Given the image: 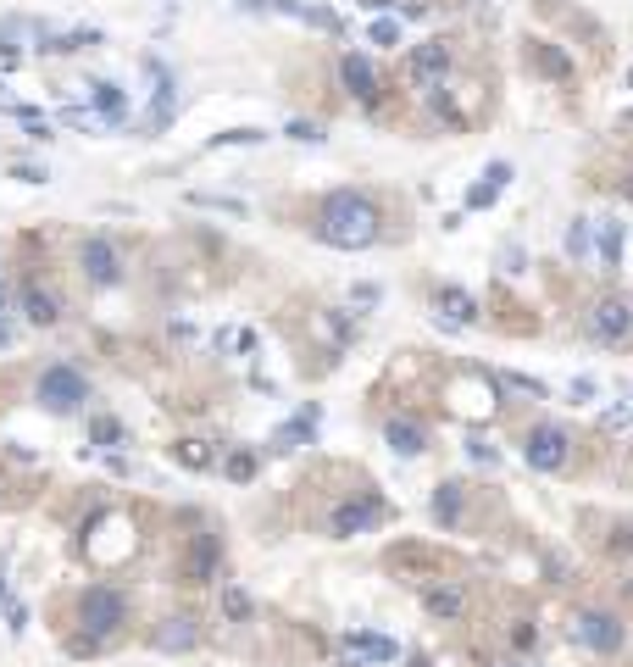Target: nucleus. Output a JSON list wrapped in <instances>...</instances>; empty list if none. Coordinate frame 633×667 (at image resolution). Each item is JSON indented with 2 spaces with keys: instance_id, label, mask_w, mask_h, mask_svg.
<instances>
[{
  "instance_id": "f257e3e1",
  "label": "nucleus",
  "mask_w": 633,
  "mask_h": 667,
  "mask_svg": "<svg viewBox=\"0 0 633 667\" xmlns=\"http://www.w3.org/2000/svg\"><path fill=\"white\" fill-rule=\"evenodd\" d=\"M316 234H323L333 250H367L384 234V212L367 190H333L316 212Z\"/></svg>"
},
{
  "instance_id": "f03ea898",
  "label": "nucleus",
  "mask_w": 633,
  "mask_h": 667,
  "mask_svg": "<svg viewBox=\"0 0 633 667\" xmlns=\"http://www.w3.org/2000/svg\"><path fill=\"white\" fill-rule=\"evenodd\" d=\"M122 623H129V595L112 590V584H90V590L78 595V640L73 651H100V645H112L122 634Z\"/></svg>"
},
{
  "instance_id": "7ed1b4c3",
  "label": "nucleus",
  "mask_w": 633,
  "mask_h": 667,
  "mask_svg": "<svg viewBox=\"0 0 633 667\" xmlns=\"http://www.w3.org/2000/svg\"><path fill=\"white\" fill-rule=\"evenodd\" d=\"M34 395H39V406H45V412H56V417H67V412H78L83 401H90V379H83L78 367H67V362H56V367H45V373H39V384H34Z\"/></svg>"
},
{
  "instance_id": "20e7f679",
  "label": "nucleus",
  "mask_w": 633,
  "mask_h": 667,
  "mask_svg": "<svg viewBox=\"0 0 633 667\" xmlns=\"http://www.w3.org/2000/svg\"><path fill=\"white\" fill-rule=\"evenodd\" d=\"M583 328H589V340L595 345H628L633 340V301L628 295H600L595 306L583 311Z\"/></svg>"
},
{
  "instance_id": "39448f33",
  "label": "nucleus",
  "mask_w": 633,
  "mask_h": 667,
  "mask_svg": "<svg viewBox=\"0 0 633 667\" xmlns=\"http://www.w3.org/2000/svg\"><path fill=\"white\" fill-rule=\"evenodd\" d=\"M522 462L534 467V473H561L567 462H573V434L556 428V423L528 428V440H522Z\"/></svg>"
},
{
  "instance_id": "423d86ee",
  "label": "nucleus",
  "mask_w": 633,
  "mask_h": 667,
  "mask_svg": "<svg viewBox=\"0 0 633 667\" xmlns=\"http://www.w3.org/2000/svg\"><path fill=\"white\" fill-rule=\"evenodd\" d=\"M573 634H578L583 651H595V656H617V651H622V640H628L622 617H617V612H606V607H583V612L573 617Z\"/></svg>"
},
{
  "instance_id": "0eeeda50",
  "label": "nucleus",
  "mask_w": 633,
  "mask_h": 667,
  "mask_svg": "<svg viewBox=\"0 0 633 667\" xmlns=\"http://www.w3.org/2000/svg\"><path fill=\"white\" fill-rule=\"evenodd\" d=\"M78 267H83V279H90L95 289H112L122 284V256H117V245L106 239V234H90L78 250Z\"/></svg>"
},
{
  "instance_id": "6e6552de",
  "label": "nucleus",
  "mask_w": 633,
  "mask_h": 667,
  "mask_svg": "<svg viewBox=\"0 0 633 667\" xmlns=\"http://www.w3.org/2000/svg\"><path fill=\"white\" fill-rule=\"evenodd\" d=\"M450 61H456L450 39H422V45L411 51V78H417V90L428 95V90H439V83H450Z\"/></svg>"
},
{
  "instance_id": "1a4fd4ad",
  "label": "nucleus",
  "mask_w": 633,
  "mask_h": 667,
  "mask_svg": "<svg viewBox=\"0 0 633 667\" xmlns=\"http://www.w3.org/2000/svg\"><path fill=\"white\" fill-rule=\"evenodd\" d=\"M378 523H384V500H378V495H356V500H345V506L328 517L333 539H356V534H372Z\"/></svg>"
},
{
  "instance_id": "9d476101",
  "label": "nucleus",
  "mask_w": 633,
  "mask_h": 667,
  "mask_svg": "<svg viewBox=\"0 0 633 667\" xmlns=\"http://www.w3.org/2000/svg\"><path fill=\"white\" fill-rule=\"evenodd\" d=\"M434 318H439V328H473L478 323V301L467 295V289H456V284H439L434 289Z\"/></svg>"
},
{
  "instance_id": "9b49d317",
  "label": "nucleus",
  "mask_w": 633,
  "mask_h": 667,
  "mask_svg": "<svg viewBox=\"0 0 633 667\" xmlns=\"http://www.w3.org/2000/svg\"><path fill=\"white\" fill-rule=\"evenodd\" d=\"M422 607H428L439 623H456L461 612H467V584H461V578H434V584H422Z\"/></svg>"
},
{
  "instance_id": "f8f14e48",
  "label": "nucleus",
  "mask_w": 633,
  "mask_h": 667,
  "mask_svg": "<svg viewBox=\"0 0 633 667\" xmlns=\"http://www.w3.org/2000/svg\"><path fill=\"white\" fill-rule=\"evenodd\" d=\"M217 561H223L217 534H195V539H189V556H184V578L189 584H211V578H217Z\"/></svg>"
},
{
  "instance_id": "ddd939ff",
  "label": "nucleus",
  "mask_w": 633,
  "mask_h": 667,
  "mask_svg": "<svg viewBox=\"0 0 633 667\" xmlns=\"http://www.w3.org/2000/svg\"><path fill=\"white\" fill-rule=\"evenodd\" d=\"M384 440H389V451L395 456H422V451H428V428H422L417 423V417H384Z\"/></svg>"
},
{
  "instance_id": "4468645a",
  "label": "nucleus",
  "mask_w": 633,
  "mask_h": 667,
  "mask_svg": "<svg viewBox=\"0 0 633 667\" xmlns=\"http://www.w3.org/2000/svg\"><path fill=\"white\" fill-rule=\"evenodd\" d=\"M589 256H595L606 273H617V267H622V223L600 217L595 228H589Z\"/></svg>"
},
{
  "instance_id": "2eb2a0df",
  "label": "nucleus",
  "mask_w": 633,
  "mask_h": 667,
  "mask_svg": "<svg viewBox=\"0 0 633 667\" xmlns=\"http://www.w3.org/2000/svg\"><path fill=\"white\" fill-rule=\"evenodd\" d=\"M340 78H345V90L356 100H372L378 95V67H372V56H362V51H345L340 56Z\"/></svg>"
},
{
  "instance_id": "dca6fc26",
  "label": "nucleus",
  "mask_w": 633,
  "mask_h": 667,
  "mask_svg": "<svg viewBox=\"0 0 633 667\" xmlns=\"http://www.w3.org/2000/svg\"><path fill=\"white\" fill-rule=\"evenodd\" d=\"M151 78H156V90H151V112H145V129H167L173 122V73L161 67V61H151Z\"/></svg>"
},
{
  "instance_id": "f3484780",
  "label": "nucleus",
  "mask_w": 633,
  "mask_h": 667,
  "mask_svg": "<svg viewBox=\"0 0 633 667\" xmlns=\"http://www.w3.org/2000/svg\"><path fill=\"white\" fill-rule=\"evenodd\" d=\"M512 178H517V173H512V161H489V167H483V178L467 190V212H483V206H495V195H500Z\"/></svg>"
},
{
  "instance_id": "a211bd4d",
  "label": "nucleus",
  "mask_w": 633,
  "mask_h": 667,
  "mask_svg": "<svg viewBox=\"0 0 633 667\" xmlns=\"http://www.w3.org/2000/svg\"><path fill=\"white\" fill-rule=\"evenodd\" d=\"M23 311H28V323L51 328V323L61 318V301H56V289H45L39 279H28V284H23Z\"/></svg>"
},
{
  "instance_id": "6ab92c4d",
  "label": "nucleus",
  "mask_w": 633,
  "mask_h": 667,
  "mask_svg": "<svg viewBox=\"0 0 633 667\" xmlns=\"http://www.w3.org/2000/svg\"><path fill=\"white\" fill-rule=\"evenodd\" d=\"M195 640H200V623L178 612V617H167L156 629V651H195Z\"/></svg>"
},
{
  "instance_id": "aec40b11",
  "label": "nucleus",
  "mask_w": 633,
  "mask_h": 667,
  "mask_svg": "<svg viewBox=\"0 0 633 667\" xmlns=\"http://www.w3.org/2000/svg\"><path fill=\"white\" fill-rule=\"evenodd\" d=\"M90 90H95V117H100V122H112V129H117V122H129V95H122L112 78L90 83Z\"/></svg>"
},
{
  "instance_id": "412c9836",
  "label": "nucleus",
  "mask_w": 633,
  "mask_h": 667,
  "mask_svg": "<svg viewBox=\"0 0 633 667\" xmlns=\"http://www.w3.org/2000/svg\"><path fill=\"white\" fill-rule=\"evenodd\" d=\"M311 434H316V406H306L294 423H284L278 434H272V451H294V445H311Z\"/></svg>"
},
{
  "instance_id": "4be33fe9",
  "label": "nucleus",
  "mask_w": 633,
  "mask_h": 667,
  "mask_svg": "<svg viewBox=\"0 0 633 667\" xmlns=\"http://www.w3.org/2000/svg\"><path fill=\"white\" fill-rule=\"evenodd\" d=\"M600 428H606V434H617V440H628V434H633V395H617V401H606Z\"/></svg>"
},
{
  "instance_id": "5701e85b",
  "label": "nucleus",
  "mask_w": 633,
  "mask_h": 667,
  "mask_svg": "<svg viewBox=\"0 0 633 667\" xmlns=\"http://www.w3.org/2000/svg\"><path fill=\"white\" fill-rule=\"evenodd\" d=\"M356 645H362V656L378 667V662H400V645L389 634H372V629H356Z\"/></svg>"
},
{
  "instance_id": "b1692460",
  "label": "nucleus",
  "mask_w": 633,
  "mask_h": 667,
  "mask_svg": "<svg viewBox=\"0 0 633 667\" xmlns=\"http://www.w3.org/2000/svg\"><path fill=\"white\" fill-rule=\"evenodd\" d=\"M434 517H439L445 529L461 523V484H439V490H434Z\"/></svg>"
},
{
  "instance_id": "393cba45",
  "label": "nucleus",
  "mask_w": 633,
  "mask_h": 667,
  "mask_svg": "<svg viewBox=\"0 0 633 667\" xmlns=\"http://www.w3.org/2000/svg\"><path fill=\"white\" fill-rule=\"evenodd\" d=\"M173 462H184V467L206 473L211 462H217V456H211V445H206V440H178V445H173Z\"/></svg>"
},
{
  "instance_id": "a878e982",
  "label": "nucleus",
  "mask_w": 633,
  "mask_h": 667,
  "mask_svg": "<svg viewBox=\"0 0 633 667\" xmlns=\"http://www.w3.org/2000/svg\"><path fill=\"white\" fill-rule=\"evenodd\" d=\"M367 39L378 51H389V45H400V17H389V12H378L372 17V28H367Z\"/></svg>"
},
{
  "instance_id": "bb28decb",
  "label": "nucleus",
  "mask_w": 633,
  "mask_h": 667,
  "mask_svg": "<svg viewBox=\"0 0 633 667\" xmlns=\"http://www.w3.org/2000/svg\"><path fill=\"white\" fill-rule=\"evenodd\" d=\"M90 440H95V445H106V451H117L122 440H129V434H122L117 417H95V423H90Z\"/></svg>"
},
{
  "instance_id": "cd10ccee",
  "label": "nucleus",
  "mask_w": 633,
  "mask_h": 667,
  "mask_svg": "<svg viewBox=\"0 0 633 667\" xmlns=\"http://www.w3.org/2000/svg\"><path fill=\"white\" fill-rule=\"evenodd\" d=\"M223 473L234 478V484H250V478H256V451H228Z\"/></svg>"
},
{
  "instance_id": "c85d7f7f",
  "label": "nucleus",
  "mask_w": 633,
  "mask_h": 667,
  "mask_svg": "<svg viewBox=\"0 0 633 667\" xmlns=\"http://www.w3.org/2000/svg\"><path fill=\"white\" fill-rule=\"evenodd\" d=\"M589 228H595V217H573V228H567V256L573 262L589 256Z\"/></svg>"
},
{
  "instance_id": "c756f323",
  "label": "nucleus",
  "mask_w": 633,
  "mask_h": 667,
  "mask_svg": "<svg viewBox=\"0 0 633 667\" xmlns=\"http://www.w3.org/2000/svg\"><path fill=\"white\" fill-rule=\"evenodd\" d=\"M223 612H228V623H250L256 607H250V595L239 590V584H228V590H223Z\"/></svg>"
},
{
  "instance_id": "7c9ffc66",
  "label": "nucleus",
  "mask_w": 633,
  "mask_h": 667,
  "mask_svg": "<svg viewBox=\"0 0 633 667\" xmlns=\"http://www.w3.org/2000/svg\"><path fill=\"white\" fill-rule=\"evenodd\" d=\"M500 389H517V395H528V401H551V389H544L539 379H528V373H505Z\"/></svg>"
},
{
  "instance_id": "2f4dec72",
  "label": "nucleus",
  "mask_w": 633,
  "mask_h": 667,
  "mask_svg": "<svg viewBox=\"0 0 633 667\" xmlns=\"http://www.w3.org/2000/svg\"><path fill=\"white\" fill-rule=\"evenodd\" d=\"M189 206H206V212H228V217H245V200H228V195H189Z\"/></svg>"
},
{
  "instance_id": "473e14b6",
  "label": "nucleus",
  "mask_w": 633,
  "mask_h": 667,
  "mask_svg": "<svg viewBox=\"0 0 633 667\" xmlns=\"http://www.w3.org/2000/svg\"><path fill=\"white\" fill-rule=\"evenodd\" d=\"M333 662H340V667H372V662L362 656V645H356V634H345L340 645H333Z\"/></svg>"
},
{
  "instance_id": "72a5a7b5",
  "label": "nucleus",
  "mask_w": 633,
  "mask_h": 667,
  "mask_svg": "<svg viewBox=\"0 0 633 667\" xmlns=\"http://www.w3.org/2000/svg\"><path fill=\"white\" fill-rule=\"evenodd\" d=\"M217 345H223V350H256V334H250V328H223Z\"/></svg>"
},
{
  "instance_id": "f704fd0d",
  "label": "nucleus",
  "mask_w": 633,
  "mask_h": 667,
  "mask_svg": "<svg viewBox=\"0 0 633 667\" xmlns=\"http://www.w3.org/2000/svg\"><path fill=\"white\" fill-rule=\"evenodd\" d=\"M467 456H473L478 467H495V462H500V451H495L489 440H483V434H473V440H467Z\"/></svg>"
},
{
  "instance_id": "c9c22d12",
  "label": "nucleus",
  "mask_w": 633,
  "mask_h": 667,
  "mask_svg": "<svg viewBox=\"0 0 633 667\" xmlns=\"http://www.w3.org/2000/svg\"><path fill=\"white\" fill-rule=\"evenodd\" d=\"M567 401L573 406H595V379H573L567 384Z\"/></svg>"
},
{
  "instance_id": "e433bc0d",
  "label": "nucleus",
  "mask_w": 633,
  "mask_h": 667,
  "mask_svg": "<svg viewBox=\"0 0 633 667\" xmlns=\"http://www.w3.org/2000/svg\"><path fill=\"white\" fill-rule=\"evenodd\" d=\"M262 139H267L262 129H228V134H217L211 145H262Z\"/></svg>"
},
{
  "instance_id": "4c0bfd02",
  "label": "nucleus",
  "mask_w": 633,
  "mask_h": 667,
  "mask_svg": "<svg viewBox=\"0 0 633 667\" xmlns=\"http://www.w3.org/2000/svg\"><path fill=\"white\" fill-rule=\"evenodd\" d=\"M301 17H306V23H316V28H328V34H340V28H345L340 17H333V12H323V6H306Z\"/></svg>"
},
{
  "instance_id": "58836bf2",
  "label": "nucleus",
  "mask_w": 633,
  "mask_h": 667,
  "mask_svg": "<svg viewBox=\"0 0 633 667\" xmlns=\"http://www.w3.org/2000/svg\"><path fill=\"white\" fill-rule=\"evenodd\" d=\"M284 134H289V139H301V145H323V129H316V122H289Z\"/></svg>"
},
{
  "instance_id": "ea45409f",
  "label": "nucleus",
  "mask_w": 633,
  "mask_h": 667,
  "mask_svg": "<svg viewBox=\"0 0 633 667\" xmlns=\"http://www.w3.org/2000/svg\"><path fill=\"white\" fill-rule=\"evenodd\" d=\"M61 122H73V129H90V134L100 129V117H95V112H83V106H67V112H61Z\"/></svg>"
},
{
  "instance_id": "a19ab883",
  "label": "nucleus",
  "mask_w": 633,
  "mask_h": 667,
  "mask_svg": "<svg viewBox=\"0 0 633 667\" xmlns=\"http://www.w3.org/2000/svg\"><path fill=\"white\" fill-rule=\"evenodd\" d=\"M6 623H12V634H23V623H28V612L17 607V600H6Z\"/></svg>"
},
{
  "instance_id": "79ce46f5",
  "label": "nucleus",
  "mask_w": 633,
  "mask_h": 667,
  "mask_svg": "<svg viewBox=\"0 0 633 667\" xmlns=\"http://www.w3.org/2000/svg\"><path fill=\"white\" fill-rule=\"evenodd\" d=\"M272 6H278V12H289V17H301V12H306V0H272Z\"/></svg>"
},
{
  "instance_id": "37998d69",
  "label": "nucleus",
  "mask_w": 633,
  "mask_h": 667,
  "mask_svg": "<svg viewBox=\"0 0 633 667\" xmlns=\"http://www.w3.org/2000/svg\"><path fill=\"white\" fill-rule=\"evenodd\" d=\"M6 306H12V289H6V273H0V318H6Z\"/></svg>"
},
{
  "instance_id": "c03bdc74",
  "label": "nucleus",
  "mask_w": 633,
  "mask_h": 667,
  "mask_svg": "<svg viewBox=\"0 0 633 667\" xmlns=\"http://www.w3.org/2000/svg\"><path fill=\"white\" fill-rule=\"evenodd\" d=\"M6 345H12V323H6V318H0V350H6Z\"/></svg>"
},
{
  "instance_id": "a18cd8bd",
  "label": "nucleus",
  "mask_w": 633,
  "mask_h": 667,
  "mask_svg": "<svg viewBox=\"0 0 633 667\" xmlns=\"http://www.w3.org/2000/svg\"><path fill=\"white\" fill-rule=\"evenodd\" d=\"M362 6H367V12L378 17V12H389V0H362Z\"/></svg>"
},
{
  "instance_id": "49530a36",
  "label": "nucleus",
  "mask_w": 633,
  "mask_h": 667,
  "mask_svg": "<svg viewBox=\"0 0 633 667\" xmlns=\"http://www.w3.org/2000/svg\"><path fill=\"white\" fill-rule=\"evenodd\" d=\"M239 6H245V12H262V6H267V0H239Z\"/></svg>"
},
{
  "instance_id": "de8ad7c7",
  "label": "nucleus",
  "mask_w": 633,
  "mask_h": 667,
  "mask_svg": "<svg viewBox=\"0 0 633 667\" xmlns=\"http://www.w3.org/2000/svg\"><path fill=\"white\" fill-rule=\"evenodd\" d=\"M406 667H434V662H422V656H411V662H406Z\"/></svg>"
},
{
  "instance_id": "09e8293b",
  "label": "nucleus",
  "mask_w": 633,
  "mask_h": 667,
  "mask_svg": "<svg viewBox=\"0 0 633 667\" xmlns=\"http://www.w3.org/2000/svg\"><path fill=\"white\" fill-rule=\"evenodd\" d=\"M0 600H6V578H0Z\"/></svg>"
},
{
  "instance_id": "8fccbe9b",
  "label": "nucleus",
  "mask_w": 633,
  "mask_h": 667,
  "mask_svg": "<svg viewBox=\"0 0 633 667\" xmlns=\"http://www.w3.org/2000/svg\"><path fill=\"white\" fill-rule=\"evenodd\" d=\"M622 195H628V200H633V184H628V190H622Z\"/></svg>"
}]
</instances>
